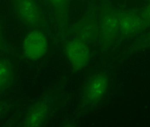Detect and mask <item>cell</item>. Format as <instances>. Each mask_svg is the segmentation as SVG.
<instances>
[{
	"label": "cell",
	"instance_id": "obj_10",
	"mask_svg": "<svg viewBox=\"0 0 150 127\" xmlns=\"http://www.w3.org/2000/svg\"><path fill=\"white\" fill-rule=\"evenodd\" d=\"M14 78L12 62L8 58H0V94L11 86Z\"/></svg>",
	"mask_w": 150,
	"mask_h": 127
},
{
	"label": "cell",
	"instance_id": "obj_15",
	"mask_svg": "<svg viewBox=\"0 0 150 127\" xmlns=\"http://www.w3.org/2000/svg\"><path fill=\"white\" fill-rule=\"evenodd\" d=\"M41 1L44 2L45 3L47 4V0H40Z\"/></svg>",
	"mask_w": 150,
	"mask_h": 127
},
{
	"label": "cell",
	"instance_id": "obj_16",
	"mask_svg": "<svg viewBox=\"0 0 150 127\" xmlns=\"http://www.w3.org/2000/svg\"><path fill=\"white\" fill-rule=\"evenodd\" d=\"M146 1H147L148 2H149L150 3V0H146Z\"/></svg>",
	"mask_w": 150,
	"mask_h": 127
},
{
	"label": "cell",
	"instance_id": "obj_2",
	"mask_svg": "<svg viewBox=\"0 0 150 127\" xmlns=\"http://www.w3.org/2000/svg\"><path fill=\"white\" fill-rule=\"evenodd\" d=\"M15 15L31 30L40 29L46 25L44 14L36 0H11Z\"/></svg>",
	"mask_w": 150,
	"mask_h": 127
},
{
	"label": "cell",
	"instance_id": "obj_14",
	"mask_svg": "<svg viewBox=\"0 0 150 127\" xmlns=\"http://www.w3.org/2000/svg\"><path fill=\"white\" fill-rule=\"evenodd\" d=\"M8 107V105L7 103L0 101V116L4 113Z\"/></svg>",
	"mask_w": 150,
	"mask_h": 127
},
{
	"label": "cell",
	"instance_id": "obj_4",
	"mask_svg": "<svg viewBox=\"0 0 150 127\" xmlns=\"http://www.w3.org/2000/svg\"><path fill=\"white\" fill-rule=\"evenodd\" d=\"M48 42L45 34L40 29L31 30L24 38L22 44L23 54L31 61L43 57L47 51Z\"/></svg>",
	"mask_w": 150,
	"mask_h": 127
},
{
	"label": "cell",
	"instance_id": "obj_8",
	"mask_svg": "<svg viewBox=\"0 0 150 127\" xmlns=\"http://www.w3.org/2000/svg\"><path fill=\"white\" fill-rule=\"evenodd\" d=\"M47 4L52 9L59 29L66 32L69 22L70 0H47Z\"/></svg>",
	"mask_w": 150,
	"mask_h": 127
},
{
	"label": "cell",
	"instance_id": "obj_3",
	"mask_svg": "<svg viewBox=\"0 0 150 127\" xmlns=\"http://www.w3.org/2000/svg\"><path fill=\"white\" fill-rule=\"evenodd\" d=\"M73 38L87 44L95 42L99 38L98 11L94 7L90 8L78 21L69 28Z\"/></svg>",
	"mask_w": 150,
	"mask_h": 127
},
{
	"label": "cell",
	"instance_id": "obj_7",
	"mask_svg": "<svg viewBox=\"0 0 150 127\" xmlns=\"http://www.w3.org/2000/svg\"><path fill=\"white\" fill-rule=\"evenodd\" d=\"M64 50L69 62L74 70L80 71L86 67L90 57L88 44L73 38L66 42Z\"/></svg>",
	"mask_w": 150,
	"mask_h": 127
},
{
	"label": "cell",
	"instance_id": "obj_13",
	"mask_svg": "<svg viewBox=\"0 0 150 127\" xmlns=\"http://www.w3.org/2000/svg\"><path fill=\"white\" fill-rule=\"evenodd\" d=\"M7 50L6 43H5L4 39L3 36L1 24L0 22V54L6 52Z\"/></svg>",
	"mask_w": 150,
	"mask_h": 127
},
{
	"label": "cell",
	"instance_id": "obj_6",
	"mask_svg": "<svg viewBox=\"0 0 150 127\" xmlns=\"http://www.w3.org/2000/svg\"><path fill=\"white\" fill-rule=\"evenodd\" d=\"M109 78L106 73L98 72L91 75L86 83L83 90V98L89 105L98 103L108 89Z\"/></svg>",
	"mask_w": 150,
	"mask_h": 127
},
{
	"label": "cell",
	"instance_id": "obj_12",
	"mask_svg": "<svg viewBox=\"0 0 150 127\" xmlns=\"http://www.w3.org/2000/svg\"><path fill=\"white\" fill-rule=\"evenodd\" d=\"M150 47V32L144 36L135 45L136 49H141Z\"/></svg>",
	"mask_w": 150,
	"mask_h": 127
},
{
	"label": "cell",
	"instance_id": "obj_9",
	"mask_svg": "<svg viewBox=\"0 0 150 127\" xmlns=\"http://www.w3.org/2000/svg\"><path fill=\"white\" fill-rule=\"evenodd\" d=\"M48 103L45 101H39L28 110L23 122V126L36 127L41 126L45 120L49 112Z\"/></svg>",
	"mask_w": 150,
	"mask_h": 127
},
{
	"label": "cell",
	"instance_id": "obj_11",
	"mask_svg": "<svg viewBox=\"0 0 150 127\" xmlns=\"http://www.w3.org/2000/svg\"><path fill=\"white\" fill-rule=\"evenodd\" d=\"M140 17L150 27V3L137 10Z\"/></svg>",
	"mask_w": 150,
	"mask_h": 127
},
{
	"label": "cell",
	"instance_id": "obj_5",
	"mask_svg": "<svg viewBox=\"0 0 150 127\" xmlns=\"http://www.w3.org/2000/svg\"><path fill=\"white\" fill-rule=\"evenodd\" d=\"M118 11L120 36L133 37L149 28L137 10L120 9Z\"/></svg>",
	"mask_w": 150,
	"mask_h": 127
},
{
	"label": "cell",
	"instance_id": "obj_1",
	"mask_svg": "<svg viewBox=\"0 0 150 127\" xmlns=\"http://www.w3.org/2000/svg\"><path fill=\"white\" fill-rule=\"evenodd\" d=\"M98 23L100 43L103 48H108L120 36L118 11L108 2H105L98 11Z\"/></svg>",
	"mask_w": 150,
	"mask_h": 127
}]
</instances>
